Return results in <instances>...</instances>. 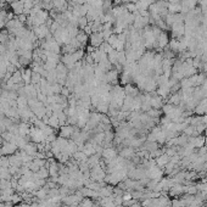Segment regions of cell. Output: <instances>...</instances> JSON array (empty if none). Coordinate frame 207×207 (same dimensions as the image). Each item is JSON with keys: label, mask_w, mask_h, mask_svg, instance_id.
<instances>
[{"label": "cell", "mask_w": 207, "mask_h": 207, "mask_svg": "<svg viewBox=\"0 0 207 207\" xmlns=\"http://www.w3.org/2000/svg\"><path fill=\"white\" fill-rule=\"evenodd\" d=\"M90 43L94 48H99L102 43H104V37L100 32H96V33H91L90 36Z\"/></svg>", "instance_id": "obj_1"}, {"label": "cell", "mask_w": 207, "mask_h": 207, "mask_svg": "<svg viewBox=\"0 0 207 207\" xmlns=\"http://www.w3.org/2000/svg\"><path fill=\"white\" fill-rule=\"evenodd\" d=\"M73 132H74V127L67 126V124L61 126V128H60V137L61 138H70V137H72Z\"/></svg>", "instance_id": "obj_2"}, {"label": "cell", "mask_w": 207, "mask_h": 207, "mask_svg": "<svg viewBox=\"0 0 207 207\" xmlns=\"http://www.w3.org/2000/svg\"><path fill=\"white\" fill-rule=\"evenodd\" d=\"M76 39L78 40V43H79L80 45H83V44H85V42L88 40V34H87L84 31H79L78 34H77V37H76Z\"/></svg>", "instance_id": "obj_4"}, {"label": "cell", "mask_w": 207, "mask_h": 207, "mask_svg": "<svg viewBox=\"0 0 207 207\" xmlns=\"http://www.w3.org/2000/svg\"><path fill=\"white\" fill-rule=\"evenodd\" d=\"M104 157L105 158H109V160H114V157L116 156V154H115V150H112V149H106L105 151H104Z\"/></svg>", "instance_id": "obj_5"}, {"label": "cell", "mask_w": 207, "mask_h": 207, "mask_svg": "<svg viewBox=\"0 0 207 207\" xmlns=\"http://www.w3.org/2000/svg\"><path fill=\"white\" fill-rule=\"evenodd\" d=\"M40 2H42V3H45V4H50L53 0H40Z\"/></svg>", "instance_id": "obj_6"}, {"label": "cell", "mask_w": 207, "mask_h": 207, "mask_svg": "<svg viewBox=\"0 0 207 207\" xmlns=\"http://www.w3.org/2000/svg\"><path fill=\"white\" fill-rule=\"evenodd\" d=\"M11 6H12V10L14 12L19 16V15H22L23 11H25V5L22 2H20V0H15V2L11 3Z\"/></svg>", "instance_id": "obj_3"}, {"label": "cell", "mask_w": 207, "mask_h": 207, "mask_svg": "<svg viewBox=\"0 0 207 207\" xmlns=\"http://www.w3.org/2000/svg\"><path fill=\"white\" fill-rule=\"evenodd\" d=\"M205 143H207V135H206V138H205Z\"/></svg>", "instance_id": "obj_7"}]
</instances>
